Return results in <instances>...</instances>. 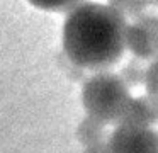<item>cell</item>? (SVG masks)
Instances as JSON below:
<instances>
[{
    "instance_id": "1",
    "label": "cell",
    "mask_w": 158,
    "mask_h": 153,
    "mask_svg": "<svg viewBox=\"0 0 158 153\" xmlns=\"http://www.w3.org/2000/svg\"><path fill=\"white\" fill-rule=\"evenodd\" d=\"M126 27L112 5L80 2L63 24V49L77 66L106 71L123 58Z\"/></svg>"
},
{
    "instance_id": "2",
    "label": "cell",
    "mask_w": 158,
    "mask_h": 153,
    "mask_svg": "<svg viewBox=\"0 0 158 153\" xmlns=\"http://www.w3.org/2000/svg\"><path fill=\"white\" fill-rule=\"evenodd\" d=\"M131 100L129 88L119 75L97 71L83 83L82 102L89 117L100 124H117Z\"/></svg>"
},
{
    "instance_id": "3",
    "label": "cell",
    "mask_w": 158,
    "mask_h": 153,
    "mask_svg": "<svg viewBox=\"0 0 158 153\" xmlns=\"http://www.w3.org/2000/svg\"><path fill=\"white\" fill-rule=\"evenodd\" d=\"M124 46L136 60H151L158 56V17L143 14L133 24H127L124 34Z\"/></svg>"
},
{
    "instance_id": "4",
    "label": "cell",
    "mask_w": 158,
    "mask_h": 153,
    "mask_svg": "<svg viewBox=\"0 0 158 153\" xmlns=\"http://www.w3.org/2000/svg\"><path fill=\"white\" fill-rule=\"evenodd\" d=\"M107 145L109 153H158V133L144 126L117 124Z\"/></svg>"
},
{
    "instance_id": "5",
    "label": "cell",
    "mask_w": 158,
    "mask_h": 153,
    "mask_svg": "<svg viewBox=\"0 0 158 153\" xmlns=\"http://www.w3.org/2000/svg\"><path fill=\"white\" fill-rule=\"evenodd\" d=\"M158 122V104H155L148 95L143 97H131L123 117L117 124H131V126H144Z\"/></svg>"
},
{
    "instance_id": "6",
    "label": "cell",
    "mask_w": 158,
    "mask_h": 153,
    "mask_svg": "<svg viewBox=\"0 0 158 153\" xmlns=\"http://www.w3.org/2000/svg\"><path fill=\"white\" fill-rule=\"evenodd\" d=\"M77 134H78V139L85 146L99 143V141H102V138H104V124H100L99 121H95V119L87 116V117L80 122Z\"/></svg>"
},
{
    "instance_id": "7",
    "label": "cell",
    "mask_w": 158,
    "mask_h": 153,
    "mask_svg": "<svg viewBox=\"0 0 158 153\" xmlns=\"http://www.w3.org/2000/svg\"><path fill=\"white\" fill-rule=\"evenodd\" d=\"M144 73H146V66H143L141 60L133 58V60L121 70L119 78L124 82V85L129 88V87H136V85L143 83L144 82Z\"/></svg>"
},
{
    "instance_id": "8",
    "label": "cell",
    "mask_w": 158,
    "mask_h": 153,
    "mask_svg": "<svg viewBox=\"0 0 158 153\" xmlns=\"http://www.w3.org/2000/svg\"><path fill=\"white\" fill-rule=\"evenodd\" d=\"M144 87H146L148 97L158 104V56L153 58L150 65L146 66V73H144Z\"/></svg>"
},
{
    "instance_id": "9",
    "label": "cell",
    "mask_w": 158,
    "mask_h": 153,
    "mask_svg": "<svg viewBox=\"0 0 158 153\" xmlns=\"http://www.w3.org/2000/svg\"><path fill=\"white\" fill-rule=\"evenodd\" d=\"M109 5H112L124 19H126V17H134V19H138L139 15L144 14V9H148L150 3L148 2H109Z\"/></svg>"
},
{
    "instance_id": "10",
    "label": "cell",
    "mask_w": 158,
    "mask_h": 153,
    "mask_svg": "<svg viewBox=\"0 0 158 153\" xmlns=\"http://www.w3.org/2000/svg\"><path fill=\"white\" fill-rule=\"evenodd\" d=\"M32 5L39 7V9H44V10H73L80 2H70V0H34L31 2Z\"/></svg>"
},
{
    "instance_id": "11",
    "label": "cell",
    "mask_w": 158,
    "mask_h": 153,
    "mask_svg": "<svg viewBox=\"0 0 158 153\" xmlns=\"http://www.w3.org/2000/svg\"><path fill=\"white\" fill-rule=\"evenodd\" d=\"M83 153H109V145H107V141L102 139V141H99V143L89 145Z\"/></svg>"
}]
</instances>
